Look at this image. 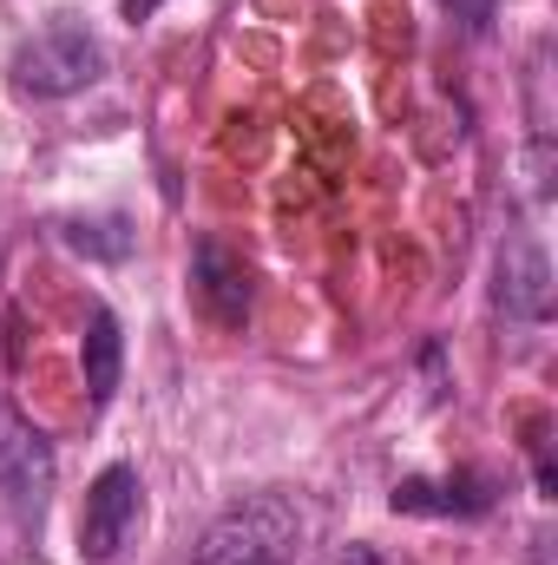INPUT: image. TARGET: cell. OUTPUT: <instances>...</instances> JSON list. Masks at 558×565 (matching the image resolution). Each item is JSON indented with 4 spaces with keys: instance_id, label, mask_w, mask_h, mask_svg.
<instances>
[{
    "instance_id": "obj_1",
    "label": "cell",
    "mask_w": 558,
    "mask_h": 565,
    "mask_svg": "<svg viewBox=\"0 0 558 565\" xmlns=\"http://www.w3.org/2000/svg\"><path fill=\"white\" fill-rule=\"evenodd\" d=\"M99 73H106V46L93 40V26L79 13H53L33 40L13 46V93H26V99L86 93Z\"/></svg>"
},
{
    "instance_id": "obj_2",
    "label": "cell",
    "mask_w": 558,
    "mask_h": 565,
    "mask_svg": "<svg viewBox=\"0 0 558 565\" xmlns=\"http://www.w3.org/2000/svg\"><path fill=\"white\" fill-rule=\"evenodd\" d=\"M296 540H302L296 507L282 493H257V500H237L230 513L211 520V533L197 540L191 565H289Z\"/></svg>"
},
{
    "instance_id": "obj_3",
    "label": "cell",
    "mask_w": 558,
    "mask_h": 565,
    "mask_svg": "<svg viewBox=\"0 0 558 565\" xmlns=\"http://www.w3.org/2000/svg\"><path fill=\"white\" fill-rule=\"evenodd\" d=\"M0 493L13 500L26 526H40L46 493H53V440L33 422H20L13 408H0Z\"/></svg>"
},
{
    "instance_id": "obj_4",
    "label": "cell",
    "mask_w": 558,
    "mask_h": 565,
    "mask_svg": "<svg viewBox=\"0 0 558 565\" xmlns=\"http://www.w3.org/2000/svg\"><path fill=\"white\" fill-rule=\"evenodd\" d=\"M139 507H144L139 473H132L126 460H119V467H106V473L86 487V513H79V559H86V565L119 559L126 533L139 526Z\"/></svg>"
},
{
    "instance_id": "obj_5",
    "label": "cell",
    "mask_w": 558,
    "mask_h": 565,
    "mask_svg": "<svg viewBox=\"0 0 558 565\" xmlns=\"http://www.w3.org/2000/svg\"><path fill=\"white\" fill-rule=\"evenodd\" d=\"M197 302H204V316L211 322H224V329H244V316H250V270H244V257L237 250H224L217 237H204L197 244Z\"/></svg>"
},
{
    "instance_id": "obj_6",
    "label": "cell",
    "mask_w": 558,
    "mask_h": 565,
    "mask_svg": "<svg viewBox=\"0 0 558 565\" xmlns=\"http://www.w3.org/2000/svg\"><path fill=\"white\" fill-rule=\"evenodd\" d=\"M79 369H86V395H93V408H106V402L119 395V369H126V335H119L112 309H93V316H86Z\"/></svg>"
},
{
    "instance_id": "obj_7",
    "label": "cell",
    "mask_w": 558,
    "mask_h": 565,
    "mask_svg": "<svg viewBox=\"0 0 558 565\" xmlns=\"http://www.w3.org/2000/svg\"><path fill=\"white\" fill-rule=\"evenodd\" d=\"M500 309H506V316H526V322H539V316L552 309L546 257H539V244H526V237L500 257Z\"/></svg>"
},
{
    "instance_id": "obj_8",
    "label": "cell",
    "mask_w": 558,
    "mask_h": 565,
    "mask_svg": "<svg viewBox=\"0 0 558 565\" xmlns=\"http://www.w3.org/2000/svg\"><path fill=\"white\" fill-rule=\"evenodd\" d=\"M493 507V480L480 473H453V480H408L395 487V513H486Z\"/></svg>"
},
{
    "instance_id": "obj_9",
    "label": "cell",
    "mask_w": 558,
    "mask_h": 565,
    "mask_svg": "<svg viewBox=\"0 0 558 565\" xmlns=\"http://www.w3.org/2000/svg\"><path fill=\"white\" fill-rule=\"evenodd\" d=\"M447 7H453V20H466L473 33H480V26L493 20V0H447Z\"/></svg>"
},
{
    "instance_id": "obj_10",
    "label": "cell",
    "mask_w": 558,
    "mask_h": 565,
    "mask_svg": "<svg viewBox=\"0 0 558 565\" xmlns=\"http://www.w3.org/2000/svg\"><path fill=\"white\" fill-rule=\"evenodd\" d=\"M158 7H164V0H126V20H151Z\"/></svg>"
}]
</instances>
